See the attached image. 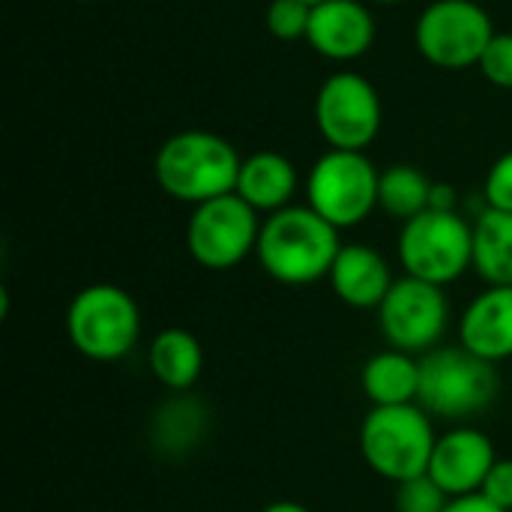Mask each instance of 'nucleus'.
Returning a JSON list of instances; mask_svg holds the SVG:
<instances>
[{"instance_id":"obj_1","label":"nucleus","mask_w":512,"mask_h":512,"mask_svg":"<svg viewBox=\"0 0 512 512\" xmlns=\"http://www.w3.org/2000/svg\"><path fill=\"white\" fill-rule=\"evenodd\" d=\"M342 246L339 228L309 204H291L264 219L255 258L273 282L303 288L330 276Z\"/></svg>"},{"instance_id":"obj_2","label":"nucleus","mask_w":512,"mask_h":512,"mask_svg":"<svg viewBox=\"0 0 512 512\" xmlns=\"http://www.w3.org/2000/svg\"><path fill=\"white\" fill-rule=\"evenodd\" d=\"M237 147L207 129H183L165 138L153 159V177L159 189L183 204H204L237 189L240 177Z\"/></svg>"},{"instance_id":"obj_3","label":"nucleus","mask_w":512,"mask_h":512,"mask_svg":"<svg viewBox=\"0 0 512 512\" xmlns=\"http://www.w3.org/2000/svg\"><path fill=\"white\" fill-rule=\"evenodd\" d=\"M501 393V372L495 363L471 354L462 345H438L420 357L417 405L438 420L465 423L492 408Z\"/></svg>"},{"instance_id":"obj_4","label":"nucleus","mask_w":512,"mask_h":512,"mask_svg":"<svg viewBox=\"0 0 512 512\" xmlns=\"http://www.w3.org/2000/svg\"><path fill=\"white\" fill-rule=\"evenodd\" d=\"M435 444V423L417 402L372 408L360 423L363 462L393 486L423 477L429 471Z\"/></svg>"},{"instance_id":"obj_5","label":"nucleus","mask_w":512,"mask_h":512,"mask_svg":"<svg viewBox=\"0 0 512 512\" xmlns=\"http://www.w3.org/2000/svg\"><path fill=\"white\" fill-rule=\"evenodd\" d=\"M66 336L81 357L93 363H117L141 342V309L120 285H87L69 300Z\"/></svg>"},{"instance_id":"obj_6","label":"nucleus","mask_w":512,"mask_h":512,"mask_svg":"<svg viewBox=\"0 0 512 512\" xmlns=\"http://www.w3.org/2000/svg\"><path fill=\"white\" fill-rule=\"evenodd\" d=\"M396 255L405 276L447 288L474 270V222L459 210H426L402 222Z\"/></svg>"},{"instance_id":"obj_7","label":"nucleus","mask_w":512,"mask_h":512,"mask_svg":"<svg viewBox=\"0 0 512 512\" xmlns=\"http://www.w3.org/2000/svg\"><path fill=\"white\" fill-rule=\"evenodd\" d=\"M381 171L363 150H327L306 174V204L333 228H357L378 210Z\"/></svg>"},{"instance_id":"obj_8","label":"nucleus","mask_w":512,"mask_h":512,"mask_svg":"<svg viewBox=\"0 0 512 512\" xmlns=\"http://www.w3.org/2000/svg\"><path fill=\"white\" fill-rule=\"evenodd\" d=\"M492 39V15L477 0H432L414 24L423 60L447 72L480 66Z\"/></svg>"},{"instance_id":"obj_9","label":"nucleus","mask_w":512,"mask_h":512,"mask_svg":"<svg viewBox=\"0 0 512 512\" xmlns=\"http://www.w3.org/2000/svg\"><path fill=\"white\" fill-rule=\"evenodd\" d=\"M261 225V213L252 210L237 192H231L192 207L186 222V249L204 270H234L249 255H255Z\"/></svg>"},{"instance_id":"obj_10","label":"nucleus","mask_w":512,"mask_h":512,"mask_svg":"<svg viewBox=\"0 0 512 512\" xmlns=\"http://www.w3.org/2000/svg\"><path fill=\"white\" fill-rule=\"evenodd\" d=\"M378 330L390 348L423 357L435 351L450 330V300L441 285L402 276L378 306Z\"/></svg>"},{"instance_id":"obj_11","label":"nucleus","mask_w":512,"mask_h":512,"mask_svg":"<svg viewBox=\"0 0 512 512\" xmlns=\"http://www.w3.org/2000/svg\"><path fill=\"white\" fill-rule=\"evenodd\" d=\"M384 123L375 84L360 72H333L315 96V126L330 150L372 147Z\"/></svg>"},{"instance_id":"obj_12","label":"nucleus","mask_w":512,"mask_h":512,"mask_svg":"<svg viewBox=\"0 0 512 512\" xmlns=\"http://www.w3.org/2000/svg\"><path fill=\"white\" fill-rule=\"evenodd\" d=\"M498 459L501 456L486 432H480L477 426L459 423L450 432L438 435V444H435L426 474L450 498H465V495H477L483 489V483Z\"/></svg>"},{"instance_id":"obj_13","label":"nucleus","mask_w":512,"mask_h":512,"mask_svg":"<svg viewBox=\"0 0 512 512\" xmlns=\"http://www.w3.org/2000/svg\"><path fill=\"white\" fill-rule=\"evenodd\" d=\"M375 36V15L360 0H327L312 6L306 42L333 63L360 60L375 45Z\"/></svg>"},{"instance_id":"obj_14","label":"nucleus","mask_w":512,"mask_h":512,"mask_svg":"<svg viewBox=\"0 0 512 512\" xmlns=\"http://www.w3.org/2000/svg\"><path fill=\"white\" fill-rule=\"evenodd\" d=\"M459 345L495 366L512 360V285H486L462 309Z\"/></svg>"},{"instance_id":"obj_15","label":"nucleus","mask_w":512,"mask_h":512,"mask_svg":"<svg viewBox=\"0 0 512 512\" xmlns=\"http://www.w3.org/2000/svg\"><path fill=\"white\" fill-rule=\"evenodd\" d=\"M333 294L351 306V309H375L384 303V297L393 288V270L387 264V258L369 246V243H345L342 252L333 261V270L327 276Z\"/></svg>"},{"instance_id":"obj_16","label":"nucleus","mask_w":512,"mask_h":512,"mask_svg":"<svg viewBox=\"0 0 512 512\" xmlns=\"http://www.w3.org/2000/svg\"><path fill=\"white\" fill-rule=\"evenodd\" d=\"M300 189L297 165L279 153V150H258L252 156H243L240 177H237V195L258 213H279L291 207L294 195Z\"/></svg>"},{"instance_id":"obj_17","label":"nucleus","mask_w":512,"mask_h":512,"mask_svg":"<svg viewBox=\"0 0 512 512\" xmlns=\"http://www.w3.org/2000/svg\"><path fill=\"white\" fill-rule=\"evenodd\" d=\"M153 378L171 393H189L204 372V348L186 327H165L147 345Z\"/></svg>"},{"instance_id":"obj_18","label":"nucleus","mask_w":512,"mask_h":512,"mask_svg":"<svg viewBox=\"0 0 512 512\" xmlns=\"http://www.w3.org/2000/svg\"><path fill=\"white\" fill-rule=\"evenodd\" d=\"M360 387L372 408L414 405L420 393V357L387 345L363 363Z\"/></svg>"},{"instance_id":"obj_19","label":"nucleus","mask_w":512,"mask_h":512,"mask_svg":"<svg viewBox=\"0 0 512 512\" xmlns=\"http://www.w3.org/2000/svg\"><path fill=\"white\" fill-rule=\"evenodd\" d=\"M204 432H207V408L189 393H174L153 414L150 438L153 447L162 450L165 456H183L204 438Z\"/></svg>"},{"instance_id":"obj_20","label":"nucleus","mask_w":512,"mask_h":512,"mask_svg":"<svg viewBox=\"0 0 512 512\" xmlns=\"http://www.w3.org/2000/svg\"><path fill=\"white\" fill-rule=\"evenodd\" d=\"M474 270L486 285H512V213L486 207L474 219Z\"/></svg>"},{"instance_id":"obj_21","label":"nucleus","mask_w":512,"mask_h":512,"mask_svg":"<svg viewBox=\"0 0 512 512\" xmlns=\"http://www.w3.org/2000/svg\"><path fill=\"white\" fill-rule=\"evenodd\" d=\"M432 183L426 177V171H420L417 165L408 162H396L387 171H381V183H378V207L399 219L408 222L420 213L429 210V198H432Z\"/></svg>"},{"instance_id":"obj_22","label":"nucleus","mask_w":512,"mask_h":512,"mask_svg":"<svg viewBox=\"0 0 512 512\" xmlns=\"http://www.w3.org/2000/svg\"><path fill=\"white\" fill-rule=\"evenodd\" d=\"M447 504H450V495L429 474L405 480L393 492L396 512H444Z\"/></svg>"},{"instance_id":"obj_23","label":"nucleus","mask_w":512,"mask_h":512,"mask_svg":"<svg viewBox=\"0 0 512 512\" xmlns=\"http://www.w3.org/2000/svg\"><path fill=\"white\" fill-rule=\"evenodd\" d=\"M309 18H312V6L303 0H270L267 6V30L282 39V42H294V39H306L309 33Z\"/></svg>"},{"instance_id":"obj_24","label":"nucleus","mask_w":512,"mask_h":512,"mask_svg":"<svg viewBox=\"0 0 512 512\" xmlns=\"http://www.w3.org/2000/svg\"><path fill=\"white\" fill-rule=\"evenodd\" d=\"M480 72L489 84L512 90V33H495L480 60Z\"/></svg>"},{"instance_id":"obj_25","label":"nucleus","mask_w":512,"mask_h":512,"mask_svg":"<svg viewBox=\"0 0 512 512\" xmlns=\"http://www.w3.org/2000/svg\"><path fill=\"white\" fill-rule=\"evenodd\" d=\"M483 198H486V207L512 213V150L492 162L486 183H483Z\"/></svg>"},{"instance_id":"obj_26","label":"nucleus","mask_w":512,"mask_h":512,"mask_svg":"<svg viewBox=\"0 0 512 512\" xmlns=\"http://www.w3.org/2000/svg\"><path fill=\"white\" fill-rule=\"evenodd\" d=\"M480 495H486L495 507L512 512V459H498L489 471Z\"/></svg>"},{"instance_id":"obj_27","label":"nucleus","mask_w":512,"mask_h":512,"mask_svg":"<svg viewBox=\"0 0 512 512\" xmlns=\"http://www.w3.org/2000/svg\"><path fill=\"white\" fill-rule=\"evenodd\" d=\"M429 210H441V213H456L459 210V189L447 180H435L432 183V198H429Z\"/></svg>"},{"instance_id":"obj_28","label":"nucleus","mask_w":512,"mask_h":512,"mask_svg":"<svg viewBox=\"0 0 512 512\" xmlns=\"http://www.w3.org/2000/svg\"><path fill=\"white\" fill-rule=\"evenodd\" d=\"M444 512H507L501 507H495L486 495H465V498H450V504L444 507Z\"/></svg>"},{"instance_id":"obj_29","label":"nucleus","mask_w":512,"mask_h":512,"mask_svg":"<svg viewBox=\"0 0 512 512\" xmlns=\"http://www.w3.org/2000/svg\"><path fill=\"white\" fill-rule=\"evenodd\" d=\"M261 512H312L309 507H303V504H297V501H273V504H267Z\"/></svg>"},{"instance_id":"obj_30","label":"nucleus","mask_w":512,"mask_h":512,"mask_svg":"<svg viewBox=\"0 0 512 512\" xmlns=\"http://www.w3.org/2000/svg\"><path fill=\"white\" fill-rule=\"evenodd\" d=\"M372 3H381V6H399V3H405V0H372Z\"/></svg>"},{"instance_id":"obj_31","label":"nucleus","mask_w":512,"mask_h":512,"mask_svg":"<svg viewBox=\"0 0 512 512\" xmlns=\"http://www.w3.org/2000/svg\"><path fill=\"white\" fill-rule=\"evenodd\" d=\"M303 3H309V6H318V3H327V0H303Z\"/></svg>"},{"instance_id":"obj_32","label":"nucleus","mask_w":512,"mask_h":512,"mask_svg":"<svg viewBox=\"0 0 512 512\" xmlns=\"http://www.w3.org/2000/svg\"><path fill=\"white\" fill-rule=\"evenodd\" d=\"M72 3H96V0H72Z\"/></svg>"}]
</instances>
